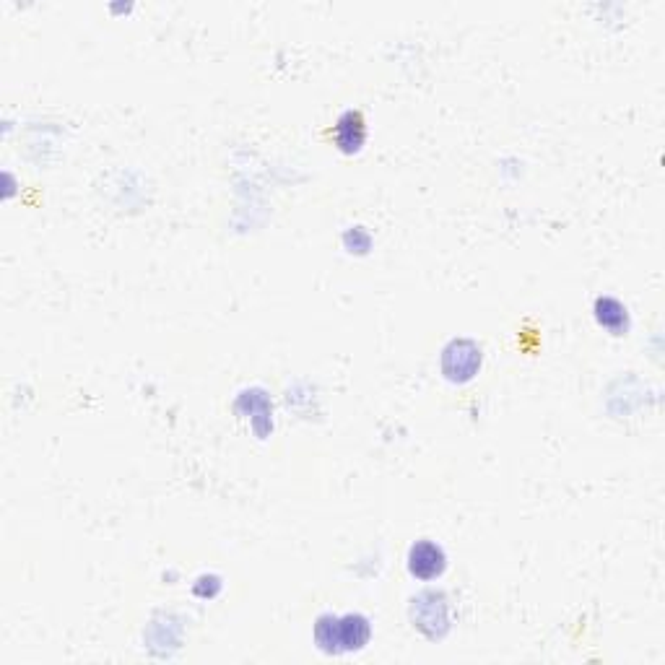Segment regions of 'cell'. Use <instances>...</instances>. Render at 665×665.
I'll return each mask as SVG.
<instances>
[{
  "label": "cell",
  "instance_id": "4",
  "mask_svg": "<svg viewBox=\"0 0 665 665\" xmlns=\"http://www.w3.org/2000/svg\"><path fill=\"white\" fill-rule=\"evenodd\" d=\"M447 567V556L442 546L434 541H419L408 551V569L419 580H434L440 577Z\"/></svg>",
  "mask_w": 665,
  "mask_h": 665
},
{
  "label": "cell",
  "instance_id": "3",
  "mask_svg": "<svg viewBox=\"0 0 665 665\" xmlns=\"http://www.w3.org/2000/svg\"><path fill=\"white\" fill-rule=\"evenodd\" d=\"M414 621L421 632L437 640L447 632V606L442 593H424L414 601Z\"/></svg>",
  "mask_w": 665,
  "mask_h": 665
},
{
  "label": "cell",
  "instance_id": "5",
  "mask_svg": "<svg viewBox=\"0 0 665 665\" xmlns=\"http://www.w3.org/2000/svg\"><path fill=\"white\" fill-rule=\"evenodd\" d=\"M336 143L338 149L351 154V151L362 149L364 138H367V128H364V117L359 112H346L336 123Z\"/></svg>",
  "mask_w": 665,
  "mask_h": 665
},
{
  "label": "cell",
  "instance_id": "2",
  "mask_svg": "<svg viewBox=\"0 0 665 665\" xmlns=\"http://www.w3.org/2000/svg\"><path fill=\"white\" fill-rule=\"evenodd\" d=\"M478 367H481V351L473 341H452L442 356V369L455 382L471 380Z\"/></svg>",
  "mask_w": 665,
  "mask_h": 665
},
{
  "label": "cell",
  "instance_id": "6",
  "mask_svg": "<svg viewBox=\"0 0 665 665\" xmlns=\"http://www.w3.org/2000/svg\"><path fill=\"white\" fill-rule=\"evenodd\" d=\"M595 310H598V320H601V325H606V328L611 330L627 328V310H624L616 299H601Z\"/></svg>",
  "mask_w": 665,
  "mask_h": 665
},
{
  "label": "cell",
  "instance_id": "1",
  "mask_svg": "<svg viewBox=\"0 0 665 665\" xmlns=\"http://www.w3.org/2000/svg\"><path fill=\"white\" fill-rule=\"evenodd\" d=\"M315 642L323 653H354L369 642V621L364 616H320L315 627Z\"/></svg>",
  "mask_w": 665,
  "mask_h": 665
}]
</instances>
